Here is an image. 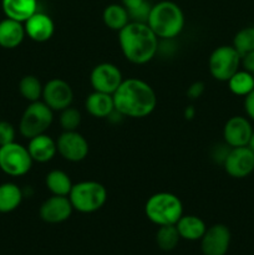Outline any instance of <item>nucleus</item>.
I'll use <instances>...</instances> for the list:
<instances>
[{"instance_id":"obj_1","label":"nucleus","mask_w":254,"mask_h":255,"mask_svg":"<svg viewBox=\"0 0 254 255\" xmlns=\"http://www.w3.org/2000/svg\"><path fill=\"white\" fill-rule=\"evenodd\" d=\"M112 97L115 110L129 119L149 116L157 106V95L153 87L143 80L134 77L124 80Z\"/></svg>"},{"instance_id":"obj_2","label":"nucleus","mask_w":254,"mask_h":255,"mask_svg":"<svg viewBox=\"0 0 254 255\" xmlns=\"http://www.w3.org/2000/svg\"><path fill=\"white\" fill-rule=\"evenodd\" d=\"M119 45L127 61L144 65L158 51V37L146 22L129 21L119 31Z\"/></svg>"},{"instance_id":"obj_3","label":"nucleus","mask_w":254,"mask_h":255,"mask_svg":"<svg viewBox=\"0 0 254 255\" xmlns=\"http://www.w3.org/2000/svg\"><path fill=\"white\" fill-rule=\"evenodd\" d=\"M186 24L183 10L176 2L162 0L152 5L147 25L158 39L171 40L178 36Z\"/></svg>"},{"instance_id":"obj_4","label":"nucleus","mask_w":254,"mask_h":255,"mask_svg":"<svg viewBox=\"0 0 254 255\" xmlns=\"http://www.w3.org/2000/svg\"><path fill=\"white\" fill-rule=\"evenodd\" d=\"M144 214L156 226H174L183 216V204L179 197L169 192H158L147 199Z\"/></svg>"},{"instance_id":"obj_5","label":"nucleus","mask_w":254,"mask_h":255,"mask_svg":"<svg viewBox=\"0 0 254 255\" xmlns=\"http://www.w3.org/2000/svg\"><path fill=\"white\" fill-rule=\"evenodd\" d=\"M69 199L74 211L84 214L95 213L106 203L107 189L100 182L81 181L72 186Z\"/></svg>"},{"instance_id":"obj_6","label":"nucleus","mask_w":254,"mask_h":255,"mask_svg":"<svg viewBox=\"0 0 254 255\" xmlns=\"http://www.w3.org/2000/svg\"><path fill=\"white\" fill-rule=\"evenodd\" d=\"M52 121L54 111L42 100L30 102L20 119L19 132L22 137L30 139L39 134L46 133Z\"/></svg>"},{"instance_id":"obj_7","label":"nucleus","mask_w":254,"mask_h":255,"mask_svg":"<svg viewBox=\"0 0 254 255\" xmlns=\"http://www.w3.org/2000/svg\"><path fill=\"white\" fill-rule=\"evenodd\" d=\"M242 65V56L233 45H222L212 51L208 60L209 74L214 80L227 82Z\"/></svg>"},{"instance_id":"obj_8","label":"nucleus","mask_w":254,"mask_h":255,"mask_svg":"<svg viewBox=\"0 0 254 255\" xmlns=\"http://www.w3.org/2000/svg\"><path fill=\"white\" fill-rule=\"evenodd\" d=\"M32 161L27 147L17 142L0 146V169L11 177L25 176L31 169Z\"/></svg>"},{"instance_id":"obj_9","label":"nucleus","mask_w":254,"mask_h":255,"mask_svg":"<svg viewBox=\"0 0 254 255\" xmlns=\"http://www.w3.org/2000/svg\"><path fill=\"white\" fill-rule=\"evenodd\" d=\"M124 81L122 72L111 62H101L92 69L90 74V84L94 91L114 95Z\"/></svg>"},{"instance_id":"obj_10","label":"nucleus","mask_w":254,"mask_h":255,"mask_svg":"<svg viewBox=\"0 0 254 255\" xmlns=\"http://www.w3.org/2000/svg\"><path fill=\"white\" fill-rule=\"evenodd\" d=\"M57 153L69 162H81L89 154V142L77 131H64L56 141Z\"/></svg>"},{"instance_id":"obj_11","label":"nucleus","mask_w":254,"mask_h":255,"mask_svg":"<svg viewBox=\"0 0 254 255\" xmlns=\"http://www.w3.org/2000/svg\"><path fill=\"white\" fill-rule=\"evenodd\" d=\"M223 167L232 178H246L254 171V152L248 146L231 148L224 159Z\"/></svg>"},{"instance_id":"obj_12","label":"nucleus","mask_w":254,"mask_h":255,"mask_svg":"<svg viewBox=\"0 0 254 255\" xmlns=\"http://www.w3.org/2000/svg\"><path fill=\"white\" fill-rule=\"evenodd\" d=\"M42 101L52 111H62L71 106L74 91L69 82L62 79H51L42 87Z\"/></svg>"},{"instance_id":"obj_13","label":"nucleus","mask_w":254,"mask_h":255,"mask_svg":"<svg viewBox=\"0 0 254 255\" xmlns=\"http://www.w3.org/2000/svg\"><path fill=\"white\" fill-rule=\"evenodd\" d=\"M231 231L224 224H213L207 228L201 238V251L203 255H226L231 246Z\"/></svg>"},{"instance_id":"obj_14","label":"nucleus","mask_w":254,"mask_h":255,"mask_svg":"<svg viewBox=\"0 0 254 255\" xmlns=\"http://www.w3.org/2000/svg\"><path fill=\"white\" fill-rule=\"evenodd\" d=\"M72 204L69 197L54 196L49 197L41 203L39 208V216L45 223L59 224L67 221L71 217Z\"/></svg>"},{"instance_id":"obj_15","label":"nucleus","mask_w":254,"mask_h":255,"mask_svg":"<svg viewBox=\"0 0 254 255\" xmlns=\"http://www.w3.org/2000/svg\"><path fill=\"white\" fill-rule=\"evenodd\" d=\"M252 133H253V127L251 121L243 116L231 117L223 127L224 142L231 148L248 146Z\"/></svg>"},{"instance_id":"obj_16","label":"nucleus","mask_w":254,"mask_h":255,"mask_svg":"<svg viewBox=\"0 0 254 255\" xmlns=\"http://www.w3.org/2000/svg\"><path fill=\"white\" fill-rule=\"evenodd\" d=\"M25 34L35 42H45L55 32L54 20L45 12L36 11L24 22Z\"/></svg>"},{"instance_id":"obj_17","label":"nucleus","mask_w":254,"mask_h":255,"mask_svg":"<svg viewBox=\"0 0 254 255\" xmlns=\"http://www.w3.org/2000/svg\"><path fill=\"white\" fill-rule=\"evenodd\" d=\"M27 151H29L34 162L46 163V162H50L56 156V141L46 133L39 134V136H35L29 139Z\"/></svg>"},{"instance_id":"obj_18","label":"nucleus","mask_w":254,"mask_h":255,"mask_svg":"<svg viewBox=\"0 0 254 255\" xmlns=\"http://www.w3.org/2000/svg\"><path fill=\"white\" fill-rule=\"evenodd\" d=\"M25 27L24 22L5 17L0 21V47L11 50L20 46L24 41Z\"/></svg>"},{"instance_id":"obj_19","label":"nucleus","mask_w":254,"mask_h":255,"mask_svg":"<svg viewBox=\"0 0 254 255\" xmlns=\"http://www.w3.org/2000/svg\"><path fill=\"white\" fill-rule=\"evenodd\" d=\"M85 109L96 119H109L110 115L115 111L114 97L110 94H104V92L94 91L86 97L85 101Z\"/></svg>"},{"instance_id":"obj_20","label":"nucleus","mask_w":254,"mask_h":255,"mask_svg":"<svg viewBox=\"0 0 254 255\" xmlns=\"http://www.w3.org/2000/svg\"><path fill=\"white\" fill-rule=\"evenodd\" d=\"M5 16L25 22L37 11V0H1Z\"/></svg>"},{"instance_id":"obj_21","label":"nucleus","mask_w":254,"mask_h":255,"mask_svg":"<svg viewBox=\"0 0 254 255\" xmlns=\"http://www.w3.org/2000/svg\"><path fill=\"white\" fill-rule=\"evenodd\" d=\"M176 228L182 239L191 242L201 241L207 231V226L203 219L197 216H192V214L182 216L176 223Z\"/></svg>"},{"instance_id":"obj_22","label":"nucleus","mask_w":254,"mask_h":255,"mask_svg":"<svg viewBox=\"0 0 254 255\" xmlns=\"http://www.w3.org/2000/svg\"><path fill=\"white\" fill-rule=\"evenodd\" d=\"M22 191L17 184L5 182L0 184V213H11L22 202Z\"/></svg>"},{"instance_id":"obj_23","label":"nucleus","mask_w":254,"mask_h":255,"mask_svg":"<svg viewBox=\"0 0 254 255\" xmlns=\"http://www.w3.org/2000/svg\"><path fill=\"white\" fill-rule=\"evenodd\" d=\"M102 21L109 29L120 31L124 29L131 19L126 7L122 4H110L102 11Z\"/></svg>"},{"instance_id":"obj_24","label":"nucleus","mask_w":254,"mask_h":255,"mask_svg":"<svg viewBox=\"0 0 254 255\" xmlns=\"http://www.w3.org/2000/svg\"><path fill=\"white\" fill-rule=\"evenodd\" d=\"M45 186L54 196L69 197L74 183L66 172L61 169H52L45 177Z\"/></svg>"},{"instance_id":"obj_25","label":"nucleus","mask_w":254,"mask_h":255,"mask_svg":"<svg viewBox=\"0 0 254 255\" xmlns=\"http://www.w3.org/2000/svg\"><path fill=\"white\" fill-rule=\"evenodd\" d=\"M227 84L232 94L246 97L254 90V75L247 70H238Z\"/></svg>"},{"instance_id":"obj_26","label":"nucleus","mask_w":254,"mask_h":255,"mask_svg":"<svg viewBox=\"0 0 254 255\" xmlns=\"http://www.w3.org/2000/svg\"><path fill=\"white\" fill-rule=\"evenodd\" d=\"M42 87H44V85L35 75H26V76L21 77V80L19 81L20 95L29 102L41 100Z\"/></svg>"},{"instance_id":"obj_27","label":"nucleus","mask_w":254,"mask_h":255,"mask_svg":"<svg viewBox=\"0 0 254 255\" xmlns=\"http://www.w3.org/2000/svg\"><path fill=\"white\" fill-rule=\"evenodd\" d=\"M178 231L174 226H161L156 233V243L158 248L163 252H171L178 246L179 243Z\"/></svg>"},{"instance_id":"obj_28","label":"nucleus","mask_w":254,"mask_h":255,"mask_svg":"<svg viewBox=\"0 0 254 255\" xmlns=\"http://www.w3.org/2000/svg\"><path fill=\"white\" fill-rule=\"evenodd\" d=\"M121 4L126 7L131 21L147 24L152 7V5L147 0H121Z\"/></svg>"},{"instance_id":"obj_29","label":"nucleus","mask_w":254,"mask_h":255,"mask_svg":"<svg viewBox=\"0 0 254 255\" xmlns=\"http://www.w3.org/2000/svg\"><path fill=\"white\" fill-rule=\"evenodd\" d=\"M233 46L241 56L254 50V26L243 27L239 30L233 39Z\"/></svg>"},{"instance_id":"obj_30","label":"nucleus","mask_w":254,"mask_h":255,"mask_svg":"<svg viewBox=\"0 0 254 255\" xmlns=\"http://www.w3.org/2000/svg\"><path fill=\"white\" fill-rule=\"evenodd\" d=\"M81 112L75 107L70 106L60 111L59 122L64 131H77V127L81 125Z\"/></svg>"},{"instance_id":"obj_31","label":"nucleus","mask_w":254,"mask_h":255,"mask_svg":"<svg viewBox=\"0 0 254 255\" xmlns=\"http://www.w3.org/2000/svg\"><path fill=\"white\" fill-rule=\"evenodd\" d=\"M15 127L7 121H0V146L15 141Z\"/></svg>"},{"instance_id":"obj_32","label":"nucleus","mask_w":254,"mask_h":255,"mask_svg":"<svg viewBox=\"0 0 254 255\" xmlns=\"http://www.w3.org/2000/svg\"><path fill=\"white\" fill-rule=\"evenodd\" d=\"M204 89H206V85L202 81H196L193 84H191V86L187 89V97L189 100H197L203 95Z\"/></svg>"},{"instance_id":"obj_33","label":"nucleus","mask_w":254,"mask_h":255,"mask_svg":"<svg viewBox=\"0 0 254 255\" xmlns=\"http://www.w3.org/2000/svg\"><path fill=\"white\" fill-rule=\"evenodd\" d=\"M244 111L248 119L254 121V90L244 97Z\"/></svg>"},{"instance_id":"obj_34","label":"nucleus","mask_w":254,"mask_h":255,"mask_svg":"<svg viewBox=\"0 0 254 255\" xmlns=\"http://www.w3.org/2000/svg\"><path fill=\"white\" fill-rule=\"evenodd\" d=\"M242 66L244 67V70L254 74V50L242 56Z\"/></svg>"},{"instance_id":"obj_35","label":"nucleus","mask_w":254,"mask_h":255,"mask_svg":"<svg viewBox=\"0 0 254 255\" xmlns=\"http://www.w3.org/2000/svg\"><path fill=\"white\" fill-rule=\"evenodd\" d=\"M194 116H196V109H194L192 105L191 106H187L186 109H184V119L191 121V120H193Z\"/></svg>"},{"instance_id":"obj_36","label":"nucleus","mask_w":254,"mask_h":255,"mask_svg":"<svg viewBox=\"0 0 254 255\" xmlns=\"http://www.w3.org/2000/svg\"><path fill=\"white\" fill-rule=\"evenodd\" d=\"M248 147L254 152V129H253V133H252V136H251V139H249Z\"/></svg>"},{"instance_id":"obj_37","label":"nucleus","mask_w":254,"mask_h":255,"mask_svg":"<svg viewBox=\"0 0 254 255\" xmlns=\"http://www.w3.org/2000/svg\"><path fill=\"white\" fill-rule=\"evenodd\" d=\"M253 75H254V74H253Z\"/></svg>"}]
</instances>
